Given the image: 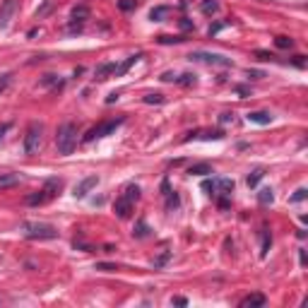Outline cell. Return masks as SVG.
<instances>
[{
  "label": "cell",
  "mask_w": 308,
  "mask_h": 308,
  "mask_svg": "<svg viewBox=\"0 0 308 308\" xmlns=\"http://www.w3.org/2000/svg\"><path fill=\"white\" fill-rule=\"evenodd\" d=\"M96 270H101V272H113V270H116V265H106V262H99V265H96Z\"/></svg>",
  "instance_id": "obj_36"
},
{
  "label": "cell",
  "mask_w": 308,
  "mask_h": 308,
  "mask_svg": "<svg viewBox=\"0 0 308 308\" xmlns=\"http://www.w3.org/2000/svg\"><path fill=\"white\" fill-rule=\"evenodd\" d=\"M190 60H200V63H207V65H217V68H231V58L222 56V53H207V51H193Z\"/></svg>",
  "instance_id": "obj_5"
},
{
  "label": "cell",
  "mask_w": 308,
  "mask_h": 308,
  "mask_svg": "<svg viewBox=\"0 0 308 308\" xmlns=\"http://www.w3.org/2000/svg\"><path fill=\"white\" fill-rule=\"evenodd\" d=\"M173 304H176V306H186V304H188V301H186V299H183V296H176V299H173Z\"/></svg>",
  "instance_id": "obj_41"
},
{
  "label": "cell",
  "mask_w": 308,
  "mask_h": 308,
  "mask_svg": "<svg viewBox=\"0 0 308 308\" xmlns=\"http://www.w3.org/2000/svg\"><path fill=\"white\" fill-rule=\"evenodd\" d=\"M159 44H181V41H186L183 36H159L157 39Z\"/></svg>",
  "instance_id": "obj_30"
},
{
  "label": "cell",
  "mask_w": 308,
  "mask_h": 308,
  "mask_svg": "<svg viewBox=\"0 0 308 308\" xmlns=\"http://www.w3.org/2000/svg\"><path fill=\"white\" fill-rule=\"evenodd\" d=\"M262 176H265V168H255V171H251L248 173V178H246V183L251 186V188H255L260 181H262Z\"/></svg>",
  "instance_id": "obj_20"
},
{
  "label": "cell",
  "mask_w": 308,
  "mask_h": 308,
  "mask_svg": "<svg viewBox=\"0 0 308 308\" xmlns=\"http://www.w3.org/2000/svg\"><path fill=\"white\" fill-rule=\"evenodd\" d=\"M258 200H260V205H270V202L275 200V190H272V188H262V190L258 193Z\"/></svg>",
  "instance_id": "obj_22"
},
{
  "label": "cell",
  "mask_w": 308,
  "mask_h": 308,
  "mask_svg": "<svg viewBox=\"0 0 308 308\" xmlns=\"http://www.w3.org/2000/svg\"><path fill=\"white\" fill-rule=\"evenodd\" d=\"M306 195H308L306 188H299V190L291 195V202H301V200H306Z\"/></svg>",
  "instance_id": "obj_32"
},
{
  "label": "cell",
  "mask_w": 308,
  "mask_h": 308,
  "mask_svg": "<svg viewBox=\"0 0 308 308\" xmlns=\"http://www.w3.org/2000/svg\"><path fill=\"white\" fill-rule=\"evenodd\" d=\"M133 207H135V202H130L125 195H120L116 200V205H113V212H116L118 219H128L133 214Z\"/></svg>",
  "instance_id": "obj_8"
},
{
  "label": "cell",
  "mask_w": 308,
  "mask_h": 308,
  "mask_svg": "<svg viewBox=\"0 0 308 308\" xmlns=\"http://www.w3.org/2000/svg\"><path fill=\"white\" fill-rule=\"evenodd\" d=\"M222 123H229V120H234V113H222V118H219Z\"/></svg>",
  "instance_id": "obj_40"
},
{
  "label": "cell",
  "mask_w": 308,
  "mask_h": 308,
  "mask_svg": "<svg viewBox=\"0 0 308 308\" xmlns=\"http://www.w3.org/2000/svg\"><path fill=\"white\" fill-rule=\"evenodd\" d=\"M96 183H99V178H96V176H87V178H82V181L75 186V197H84L89 190H92V188H94V186H96Z\"/></svg>",
  "instance_id": "obj_9"
},
{
  "label": "cell",
  "mask_w": 308,
  "mask_h": 308,
  "mask_svg": "<svg viewBox=\"0 0 308 308\" xmlns=\"http://www.w3.org/2000/svg\"><path fill=\"white\" fill-rule=\"evenodd\" d=\"M190 138H202V140H222V138H224V133H222V130H214V133H212V130H205V133H190V135L186 138V142L190 140Z\"/></svg>",
  "instance_id": "obj_14"
},
{
  "label": "cell",
  "mask_w": 308,
  "mask_h": 308,
  "mask_svg": "<svg viewBox=\"0 0 308 308\" xmlns=\"http://www.w3.org/2000/svg\"><path fill=\"white\" fill-rule=\"evenodd\" d=\"M63 188V183L58 181V178H48L46 183H44V188H41V195H44V200L48 202L51 197H56L58 195V190Z\"/></svg>",
  "instance_id": "obj_10"
},
{
  "label": "cell",
  "mask_w": 308,
  "mask_h": 308,
  "mask_svg": "<svg viewBox=\"0 0 308 308\" xmlns=\"http://www.w3.org/2000/svg\"><path fill=\"white\" fill-rule=\"evenodd\" d=\"M10 77H12V75H2V77H0V94H2V92L7 89V84H10Z\"/></svg>",
  "instance_id": "obj_35"
},
{
  "label": "cell",
  "mask_w": 308,
  "mask_h": 308,
  "mask_svg": "<svg viewBox=\"0 0 308 308\" xmlns=\"http://www.w3.org/2000/svg\"><path fill=\"white\" fill-rule=\"evenodd\" d=\"M270 246H272V236H270L267 229H262V231H260V255H262V258L267 255Z\"/></svg>",
  "instance_id": "obj_17"
},
{
  "label": "cell",
  "mask_w": 308,
  "mask_h": 308,
  "mask_svg": "<svg viewBox=\"0 0 308 308\" xmlns=\"http://www.w3.org/2000/svg\"><path fill=\"white\" fill-rule=\"evenodd\" d=\"M142 101H144V104H164L166 99H164V94H157V92H154V94H144Z\"/></svg>",
  "instance_id": "obj_26"
},
{
  "label": "cell",
  "mask_w": 308,
  "mask_h": 308,
  "mask_svg": "<svg viewBox=\"0 0 308 308\" xmlns=\"http://www.w3.org/2000/svg\"><path fill=\"white\" fill-rule=\"evenodd\" d=\"M181 27H183V29H190V27H193V24H190L188 20H181Z\"/></svg>",
  "instance_id": "obj_44"
},
{
  "label": "cell",
  "mask_w": 308,
  "mask_h": 308,
  "mask_svg": "<svg viewBox=\"0 0 308 308\" xmlns=\"http://www.w3.org/2000/svg\"><path fill=\"white\" fill-rule=\"evenodd\" d=\"M53 82H58V77H56V75H46V77H44V82H41V84H53Z\"/></svg>",
  "instance_id": "obj_38"
},
{
  "label": "cell",
  "mask_w": 308,
  "mask_h": 308,
  "mask_svg": "<svg viewBox=\"0 0 308 308\" xmlns=\"http://www.w3.org/2000/svg\"><path fill=\"white\" fill-rule=\"evenodd\" d=\"M248 77H253V80H260V77H262V72H258V70H248Z\"/></svg>",
  "instance_id": "obj_39"
},
{
  "label": "cell",
  "mask_w": 308,
  "mask_h": 308,
  "mask_svg": "<svg viewBox=\"0 0 308 308\" xmlns=\"http://www.w3.org/2000/svg\"><path fill=\"white\" fill-rule=\"evenodd\" d=\"M173 82L181 84V87H193V84H195V75H190V72H183V75H178Z\"/></svg>",
  "instance_id": "obj_23"
},
{
  "label": "cell",
  "mask_w": 308,
  "mask_h": 308,
  "mask_svg": "<svg viewBox=\"0 0 308 308\" xmlns=\"http://www.w3.org/2000/svg\"><path fill=\"white\" fill-rule=\"evenodd\" d=\"M15 10H17V0H2V5H0V29H5L12 22Z\"/></svg>",
  "instance_id": "obj_7"
},
{
  "label": "cell",
  "mask_w": 308,
  "mask_h": 308,
  "mask_svg": "<svg viewBox=\"0 0 308 308\" xmlns=\"http://www.w3.org/2000/svg\"><path fill=\"white\" fill-rule=\"evenodd\" d=\"M113 72H116V63H101V65L94 70V77H96V80H106Z\"/></svg>",
  "instance_id": "obj_13"
},
{
  "label": "cell",
  "mask_w": 308,
  "mask_h": 308,
  "mask_svg": "<svg viewBox=\"0 0 308 308\" xmlns=\"http://www.w3.org/2000/svg\"><path fill=\"white\" fill-rule=\"evenodd\" d=\"M56 147L60 154H72L77 147V125L75 123H63L56 133Z\"/></svg>",
  "instance_id": "obj_1"
},
{
  "label": "cell",
  "mask_w": 308,
  "mask_h": 308,
  "mask_svg": "<svg viewBox=\"0 0 308 308\" xmlns=\"http://www.w3.org/2000/svg\"><path fill=\"white\" fill-rule=\"evenodd\" d=\"M202 190L212 197L231 195V193H234V181H231V178H207V181L202 183Z\"/></svg>",
  "instance_id": "obj_3"
},
{
  "label": "cell",
  "mask_w": 308,
  "mask_h": 308,
  "mask_svg": "<svg viewBox=\"0 0 308 308\" xmlns=\"http://www.w3.org/2000/svg\"><path fill=\"white\" fill-rule=\"evenodd\" d=\"M22 234L31 238V241H48V238H58V229L53 224H44V222H24L22 224Z\"/></svg>",
  "instance_id": "obj_2"
},
{
  "label": "cell",
  "mask_w": 308,
  "mask_h": 308,
  "mask_svg": "<svg viewBox=\"0 0 308 308\" xmlns=\"http://www.w3.org/2000/svg\"><path fill=\"white\" fill-rule=\"evenodd\" d=\"M168 12H171V7H168V5H159V7H152V10H149V20H152V22H162V20L166 17Z\"/></svg>",
  "instance_id": "obj_15"
},
{
  "label": "cell",
  "mask_w": 308,
  "mask_h": 308,
  "mask_svg": "<svg viewBox=\"0 0 308 308\" xmlns=\"http://www.w3.org/2000/svg\"><path fill=\"white\" fill-rule=\"evenodd\" d=\"M140 5V0H118V7L123 10V12H130V10H135Z\"/></svg>",
  "instance_id": "obj_27"
},
{
  "label": "cell",
  "mask_w": 308,
  "mask_h": 308,
  "mask_svg": "<svg viewBox=\"0 0 308 308\" xmlns=\"http://www.w3.org/2000/svg\"><path fill=\"white\" fill-rule=\"evenodd\" d=\"M116 99H118V94H116V92H113V94H109V96H106V104H113V101H116Z\"/></svg>",
  "instance_id": "obj_42"
},
{
  "label": "cell",
  "mask_w": 308,
  "mask_h": 308,
  "mask_svg": "<svg viewBox=\"0 0 308 308\" xmlns=\"http://www.w3.org/2000/svg\"><path fill=\"white\" fill-rule=\"evenodd\" d=\"M275 44H277V48H294V41L289 36H277Z\"/></svg>",
  "instance_id": "obj_29"
},
{
  "label": "cell",
  "mask_w": 308,
  "mask_h": 308,
  "mask_svg": "<svg viewBox=\"0 0 308 308\" xmlns=\"http://www.w3.org/2000/svg\"><path fill=\"white\" fill-rule=\"evenodd\" d=\"M140 58H142V53H135V56H130L128 60H125V63H123V65H118V68H116V75H125V72H128V70H130V68H133V65H135V63L140 60Z\"/></svg>",
  "instance_id": "obj_18"
},
{
  "label": "cell",
  "mask_w": 308,
  "mask_h": 308,
  "mask_svg": "<svg viewBox=\"0 0 308 308\" xmlns=\"http://www.w3.org/2000/svg\"><path fill=\"white\" fill-rule=\"evenodd\" d=\"M72 24H84L87 20H89V7L87 5H77V7H72Z\"/></svg>",
  "instance_id": "obj_11"
},
{
  "label": "cell",
  "mask_w": 308,
  "mask_h": 308,
  "mask_svg": "<svg viewBox=\"0 0 308 308\" xmlns=\"http://www.w3.org/2000/svg\"><path fill=\"white\" fill-rule=\"evenodd\" d=\"M255 58H258V60H272V53H267V51H255Z\"/></svg>",
  "instance_id": "obj_34"
},
{
  "label": "cell",
  "mask_w": 308,
  "mask_h": 308,
  "mask_svg": "<svg viewBox=\"0 0 308 308\" xmlns=\"http://www.w3.org/2000/svg\"><path fill=\"white\" fill-rule=\"evenodd\" d=\"M188 173L190 176H207V173H214L210 164H193V166L188 168Z\"/></svg>",
  "instance_id": "obj_19"
},
{
  "label": "cell",
  "mask_w": 308,
  "mask_h": 308,
  "mask_svg": "<svg viewBox=\"0 0 308 308\" xmlns=\"http://www.w3.org/2000/svg\"><path fill=\"white\" fill-rule=\"evenodd\" d=\"M123 120H125V118H116V120H106V123H101V125L92 128V130L84 135V142H92V140H96V138H106V135H111L116 128H120V125H123Z\"/></svg>",
  "instance_id": "obj_6"
},
{
  "label": "cell",
  "mask_w": 308,
  "mask_h": 308,
  "mask_svg": "<svg viewBox=\"0 0 308 308\" xmlns=\"http://www.w3.org/2000/svg\"><path fill=\"white\" fill-rule=\"evenodd\" d=\"M15 183H20V176H17V173H5V176H0V188H7V186H15Z\"/></svg>",
  "instance_id": "obj_24"
},
{
  "label": "cell",
  "mask_w": 308,
  "mask_h": 308,
  "mask_svg": "<svg viewBox=\"0 0 308 308\" xmlns=\"http://www.w3.org/2000/svg\"><path fill=\"white\" fill-rule=\"evenodd\" d=\"M241 306L243 308H260V306H265V296H262V294H251V296H246V299H243V301H241Z\"/></svg>",
  "instance_id": "obj_16"
},
{
  "label": "cell",
  "mask_w": 308,
  "mask_h": 308,
  "mask_svg": "<svg viewBox=\"0 0 308 308\" xmlns=\"http://www.w3.org/2000/svg\"><path fill=\"white\" fill-rule=\"evenodd\" d=\"M168 258H171V253H168V251H164L162 255H159V258H157V260H154V267H164V265H166V260H168Z\"/></svg>",
  "instance_id": "obj_31"
},
{
  "label": "cell",
  "mask_w": 308,
  "mask_h": 308,
  "mask_svg": "<svg viewBox=\"0 0 308 308\" xmlns=\"http://www.w3.org/2000/svg\"><path fill=\"white\" fill-rule=\"evenodd\" d=\"M123 195L128 197L130 202H138V200H140V186H135V183L125 186V193H123Z\"/></svg>",
  "instance_id": "obj_21"
},
{
  "label": "cell",
  "mask_w": 308,
  "mask_h": 308,
  "mask_svg": "<svg viewBox=\"0 0 308 308\" xmlns=\"http://www.w3.org/2000/svg\"><path fill=\"white\" fill-rule=\"evenodd\" d=\"M7 130H10V123H5V125H0V138H2V135H5Z\"/></svg>",
  "instance_id": "obj_43"
},
{
  "label": "cell",
  "mask_w": 308,
  "mask_h": 308,
  "mask_svg": "<svg viewBox=\"0 0 308 308\" xmlns=\"http://www.w3.org/2000/svg\"><path fill=\"white\" fill-rule=\"evenodd\" d=\"M41 135H44V125H41V123H29L27 135H24V152H27V154H36V152H39Z\"/></svg>",
  "instance_id": "obj_4"
},
{
  "label": "cell",
  "mask_w": 308,
  "mask_h": 308,
  "mask_svg": "<svg viewBox=\"0 0 308 308\" xmlns=\"http://www.w3.org/2000/svg\"><path fill=\"white\" fill-rule=\"evenodd\" d=\"M178 202H181V200H178V195H176L173 190H168V193H166V210H168V212H171L173 207H178Z\"/></svg>",
  "instance_id": "obj_28"
},
{
  "label": "cell",
  "mask_w": 308,
  "mask_h": 308,
  "mask_svg": "<svg viewBox=\"0 0 308 308\" xmlns=\"http://www.w3.org/2000/svg\"><path fill=\"white\" fill-rule=\"evenodd\" d=\"M202 12H205V15H214V12H219V2H214V0H205V2H202Z\"/></svg>",
  "instance_id": "obj_25"
},
{
  "label": "cell",
  "mask_w": 308,
  "mask_h": 308,
  "mask_svg": "<svg viewBox=\"0 0 308 308\" xmlns=\"http://www.w3.org/2000/svg\"><path fill=\"white\" fill-rule=\"evenodd\" d=\"M226 24H222V22H219V24H214V27H210V36H214V34H219V31H222V29H224Z\"/></svg>",
  "instance_id": "obj_37"
},
{
  "label": "cell",
  "mask_w": 308,
  "mask_h": 308,
  "mask_svg": "<svg viewBox=\"0 0 308 308\" xmlns=\"http://www.w3.org/2000/svg\"><path fill=\"white\" fill-rule=\"evenodd\" d=\"M133 234H135L138 238H144V236H147V224L140 222V224H138V231H133Z\"/></svg>",
  "instance_id": "obj_33"
},
{
  "label": "cell",
  "mask_w": 308,
  "mask_h": 308,
  "mask_svg": "<svg viewBox=\"0 0 308 308\" xmlns=\"http://www.w3.org/2000/svg\"><path fill=\"white\" fill-rule=\"evenodd\" d=\"M248 120H251V123H258V125H267V123H272V113L270 111H251L248 113Z\"/></svg>",
  "instance_id": "obj_12"
}]
</instances>
